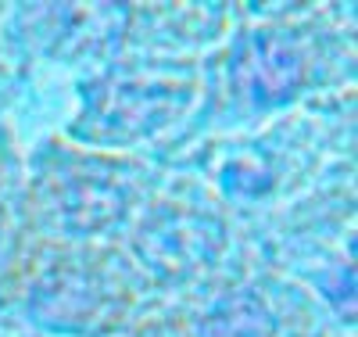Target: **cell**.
I'll list each match as a JSON object with an SVG mask.
<instances>
[{
    "mask_svg": "<svg viewBox=\"0 0 358 337\" xmlns=\"http://www.w3.org/2000/svg\"><path fill=\"white\" fill-rule=\"evenodd\" d=\"M187 97H190V83L172 76L111 79L90 94L83 130H90L101 140L129 144L172 122V115L187 104Z\"/></svg>",
    "mask_w": 358,
    "mask_h": 337,
    "instance_id": "obj_1",
    "label": "cell"
},
{
    "mask_svg": "<svg viewBox=\"0 0 358 337\" xmlns=\"http://www.w3.org/2000/svg\"><path fill=\"white\" fill-rule=\"evenodd\" d=\"M241 79L255 90V97L280 101L301 79V54L283 36H255L241 54Z\"/></svg>",
    "mask_w": 358,
    "mask_h": 337,
    "instance_id": "obj_2",
    "label": "cell"
},
{
    "mask_svg": "<svg viewBox=\"0 0 358 337\" xmlns=\"http://www.w3.org/2000/svg\"><path fill=\"white\" fill-rule=\"evenodd\" d=\"M57 212L69 230L94 233L111 226L126 212V194L104 176H72L57 194Z\"/></svg>",
    "mask_w": 358,
    "mask_h": 337,
    "instance_id": "obj_3",
    "label": "cell"
},
{
    "mask_svg": "<svg viewBox=\"0 0 358 337\" xmlns=\"http://www.w3.org/2000/svg\"><path fill=\"white\" fill-rule=\"evenodd\" d=\"M147 252H151L155 262H162L165 269H179L194 262L201 252H204V230L197 223H165V226H155L147 233Z\"/></svg>",
    "mask_w": 358,
    "mask_h": 337,
    "instance_id": "obj_4",
    "label": "cell"
}]
</instances>
